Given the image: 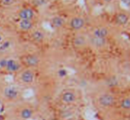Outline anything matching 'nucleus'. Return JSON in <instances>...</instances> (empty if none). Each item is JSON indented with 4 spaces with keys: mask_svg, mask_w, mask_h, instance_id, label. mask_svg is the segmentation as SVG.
<instances>
[{
    "mask_svg": "<svg viewBox=\"0 0 130 120\" xmlns=\"http://www.w3.org/2000/svg\"><path fill=\"white\" fill-rule=\"evenodd\" d=\"M123 1V3L125 5H130V0H122Z\"/></svg>",
    "mask_w": 130,
    "mask_h": 120,
    "instance_id": "nucleus-18",
    "label": "nucleus"
},
{
    "mask_svg": "<svg viewBox=\"0 0 130 120\" xmlns=\"http://www.w3.org/2000/svg\"><path fill=\"white\" fill-rule=\"evenodd\" d=\"M4 96L7 100L13 101V100L18 98L19 91L14 86H6V87H5V89H4Z\"/></svg>",
    "mask_w": 130,
    "mask_h": 120,
    "instance_id": "nucleus-3",
    "label": "nucleus"
},
{
    "mask_svg": "<svg viewBox=\"0 0 130 120\" xmlns=\"http://www.w3.org/2000/svg\"><path fill=\"white\" fill-rule=\"evenodd\" d=\"M24 63L28 67H35V66H37L39 65L40 58H38V56L31 54V55H28L27 57H25Z\"/></svg>",
    "mask_w": 130,
    "mask_h": 120,
    "instance_id": "nucleus-6",
    "label": "nucleus"
},
{
    "mask_svg": "<svg viewBox=\"0 0 130 120\" xmlns=\"http://www.w3.org/2000/svg\"><path fill=\"white\" fill-rule=\"evenodd\" d=\"M74 45L77 48H81L86 44V39L85 37H83L82 35H77L74 38Z\"/></svg>",
    "mask_w": 130,
    "mask_h": 120,
    "instance_id": "nucleus-13",
    "label": "nucleus"
},
{
    "mask_svg": "<svg viewBox=\"0 0 130 120\" xmlns=\"http://www.w3.org/2000/svg\"><path fill=\"white\" fill-rule=\"evenodd\" d=\"M121 107L125 110H129L130 109V99L126 98L121 102Z\"/></svg>",
    "mask_w": 130,
    "mask_h": 120,
    "instance_id": "nucleus-17",
    "label": "nucleus"
},
{
    "mask_svg": "<svg viewBox=\"0 0 130 120\" xmlns=\"http://www.w3.org/2000/svg\"><path fill=\"white\" fill-rule=\"evenodd\" d=\"M109 32L107 28H96L93 32V36L96 37H101V38H105L108 35Z\"/></svg>",
    "mask_w": 130,
    "mask_h": 120,
    "instance_id": "nucleus-11",
    "label": "nucleus"
},
{
    "mask_svg": "<svg viewBox=\"0 0 130 120\" xmlns=\"http://www.w3.org/2000/svg\"><path fill=\"white\" fill-rule=\"evenodd\" d=\"M85 20L81 17H74L70 21V27L74 30H80L84 27Z\"/></svg>",
    "mask_w": 130,
    "mask_h": 120,
    "instance_id": "nucleus-7",
    "label": "nucleus"
},
{
    "mask_svg": "<svg viewBox=\"0 0 130 120\" xmlns=\"http://www.w3.org/2000/svg\"><path fill=\"white\" fill-rule=\"evenodd\" d=\"M75 98H76V96L74 95V93L72 91H65L63 93L61 96L62 102L65 103H72L75 101Z\"/></svg>",
    "mask_w": 130,
    "mask_h": 120,
    "instance_id": "nucleus-8",
    "label": "nucleus"
},
{
    "mask_svg": "<svg viewBox=\"0 0 130 120\" xmlns=\"http://www.w3.org/2000/svg\"><path fill=\"white\" fill-rule=\"evenodd\" d=\"M20 79L24 84H31L33 83L35 80V73L31 69H26L21 72L20 75Z\"/></svg>",
    "mask_w": 130,
    "mask_h": 120,
    "instance_id": "nucleus-2",
    "label": "nucleus"
},
{
    "mask_svg": "<svg viewBox=\"0 0 130 120\" xmlns=\"http://www.w3.org/2000/svg\"><path fill=\"white\" fill-rule=\"evenodd\" d=\"M18 16L20 18V20H33V19L35 18V12L32 8L29 7H24L22 9L20 10V12L18 13Z\"/></svg>",
    "mask_w": 130,
    "mask_h": 120,
    "instance_id": "nucleus-1",
    "label": "nucleus"
},
{
    "mask_svg": "<svg viewBox=\"0 0 130 120\" xmlns=\"http://www.w3.org/2000/svg\"><path fill=\"white\" fill-rule=\"evenodd\" d=\"M91 43L96 48H102L105 45V38H101V37H96V36H92L91 40H90Z\"/></svg>",
    "mask_w": 130,
    "mask_h": 120,
    "instance_id": "nucleus-10",
    "label": "nucleus"
},
{
    "mask_svg": "<svg viewBox=\"0 0 130 120\" xmlns=\"http://www.w3.org/2000/svg\"><path fill=\"white\" fill-rule=\"evenodd\" d=\"M32 38L35 42H42L43 40V38H44V34H43V33L42 31L35 30L32 34Z\"/></svg>",
    "mask_w": 130,
    "mask_h": 120,
    "instance_id": "nucleus-16",
    "label": "nucleus"
},
{
    "mask_svg": "<svg viewBox=\"0 0 130 120\" xmlns=\"http://www.w3.org/2000/svg\"><path fill=\"white\" fill-rule=\"evenodd\" d=\"M4 66L5 67V69L8 72H18L20 69V64L18 61H16L14 59H8L5 62Z\"/></svg>",
    "mask_w": 130,
    "mask_h": 120,
    "instance_id": "nucleus-4",
    "label": "nucleus"
},
{
    "mask_svg": "<svg viewBox=\"0 0 130 120\" xmlns=\"http://www.w3.org/2000/svg\"><path fill=\"white\" fill-rule=\"evenodd\" d=\"M34 27V22L33 20H20L19 22V28L23 31H29Z\"/></svg>",
    "mask_w": 130,
    "mask_h": 120,
    "instance_id": "nucleus-9",
    "label": "nucleus"
},
{
    "mask_svg": "<svg viewBox=\"0 0 130 120\" xmlns=\"http://www.w3.org/2000/svg\"><path fill=\"white\" fill-rule=\"evenodd\" d=\"M33 117V110L29 108H24L20 110V117L24 120L30 119Z\"/></svg>",
    "mask_w": 130,
    "mask_h": 120,
    "instance_id": "nucleus-14",
    "label": "nucleus"
},
{
    "mask_svg": "<svg viewBox=\"0 0 130 120\" xmlns=\"http://www.w3.org/2000/svg\"><path fill=\"white\" fill-rule=\"evenodd\" d=\"M65 21H64V19L60 17H55V18L52 19V20H51V24L54 28H59L63 27V25H64Z\"/></svg>",
    "mask_w": 130,
    "mask_h": 120,
    "instance_id": "nucleus-15",
    "label": "nucleus"
},
{
    "mask_svg": "<svg viewBox=\"0 0 130 120\" xmlns=\"http://www.w3.org/2000/svg\"><path fill=\"white\" fill-rule=\"evenodd\" d=\"M4 3H5L6 5H9V4L12 3V0H3Z\"/></svg>",
    "mask_w": 130,
    "mask_h": 120,
    "instance_id": "nucleus-19",
    "label": "nucleus"
},
{
    "mask_svg": "<svg viewBox=\"0 0 130 120\" xmlns=\"http://www.w3.org/2000/svg\"><path fill=\"white\" fill-rule=\"evenodd\" d=\"M99 103L104 107H109L114 103V97L110 94H105L99 97Z\"/></svg>",
    "mask_w": 130,
    "mask_h": 120,
    "instance_id": "nucleus-5",
    "label": "nucleus"
},
{
    "mask_svg": "<svg viewBox=\"0 0 130 120\" xmlns=\"http://www.w3.org/2000/svg\"><path fill=\"white\" fill-rule=\"evenodd\" d=\"M115 19H116V22L118 24L125 25L127 24V21H128V16L126 13H124V12H120V13H118L116 15Z\"/></svg>",
    "mask_w": 130,
    "mask_h": 120,
    "instance_id": "nucleus-12",
    "label": "nucleus"
},
{
    "mask_svg": "<svg viewBox=\"0 0 130 120\" xmlns=\"http://www.w3.org/2000/svg\"><path fill=\"white\" fill-rule=\"evenodd\" d=\"M105 2H106V3H110V2H111L112 0H104Z\"/></svg>",
    "mask_w": 130,
    "mask_h": 120,
    "instance_id": "nucleus-20",
    "label": "nucleus"
}]
</instances>
